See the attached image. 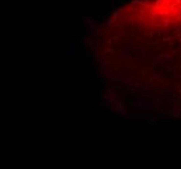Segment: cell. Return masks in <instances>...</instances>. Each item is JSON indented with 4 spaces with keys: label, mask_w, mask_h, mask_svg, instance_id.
Listing matches in <instances>:
<instances>
[{
    "label": "cell",
    "mask_w": 181,
    "mask_h": 169,
    "mask_svg": "<svg viewBox=\"0 0 181 169\" xmlns=\"http://www.w3.org/2000/svg\"><path fill=\"white\" fill-rule=\"evenodd\" d=\"M146 124L149 126H155V125H158V124H159V120H158V118H153V120H149Z\"/></svg>",
    "instance_id": "2"
},
{
    "label": "cell",
    "mask_w": 181,
    "mask_h": 169,
    "mask_svg": "<svg viewBox=\"0 0 181 169\" xmlns=\"http://www.w3.org/2000/svg\"><path fill=\"white\" fill-rule=\"evenodd\" d=\"M109 5L112 7V8H115V7H116V0H111V1H109Z\"/></svg>",
    "instance_id": "4"
},
{
    "label": "cell",
    "mask_w": 181,
    "mask_h": 169,
    "mask_svg": "<svg viewBox=\"0 0 181 169\" xmlns=\"http://www.w3.org/2000/svg\"><path fill=\"white\" fill-rule=\"evenodd\" d=\"M71 42H69V46H71V56H73V55H76V49H77V42H76V38L74 36H72L71 39Z\"/></svg>",
    "instance_id": "1"
},
{
    "label": "cell",
    "mask_w": 181,
    "mask_h": 169,
    "mask_svg": "<svg viewBox=\"0 0 181 169\" xmlns=\"http://www.w3.org/2000/svg\"><path fill=\"white\" fill-rule=\"evenodd\" d=\"M132 4H139V5H143V4H145V1H141V0H133V1H132Z\"/></svg>",
    "instance_id": "3"
},
{
    "label": "cell",
    "mask_w": 181,
    "mask_h": 169,
    "mask_svg": "<svg viewBox=\"0 0 181 169\" xmlns=\"http://www.w3.org/2000/svg\"><path fill=\"white\" fill-rule=\"evenodd\" d=\"M111 23H112V20H111V18H108V20H107V25H108V26H109Z\"/></svg>",
    "instance_id": "5"
}]
</instances>
